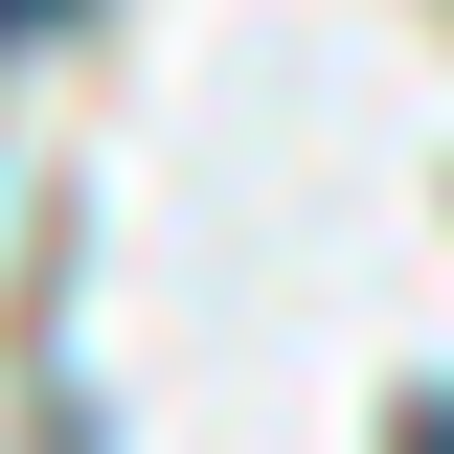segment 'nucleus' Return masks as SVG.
<instances>
[{"label": "nucleus", "instance_id": "nucleus-1", "mask_svg": "<svg viewBox=\"0 0 454 454\" xmlns=\"http://www.w3.org/2000/svg\"><path fill=\"white\" fill-rule=\"evenodd\" d=\"M409 454H454V387H432V409H409Z\"/></svg>", "mask_w": 454, "mask_h": 454}, {"label": "nucleus", "instance_id": "nucleus-2", "mask_svg": "<svg viewBox=\"0 0 454 454\" xmlns=\"http://www.w3.org/2000/svg\"><path fill=\"white\" fill-rule=\"evenodd\" d=\"M23 23H68V0H0V46H23Z\"/></svg>", "mask_w": 454, "mask_h": 454}]
</instances>
